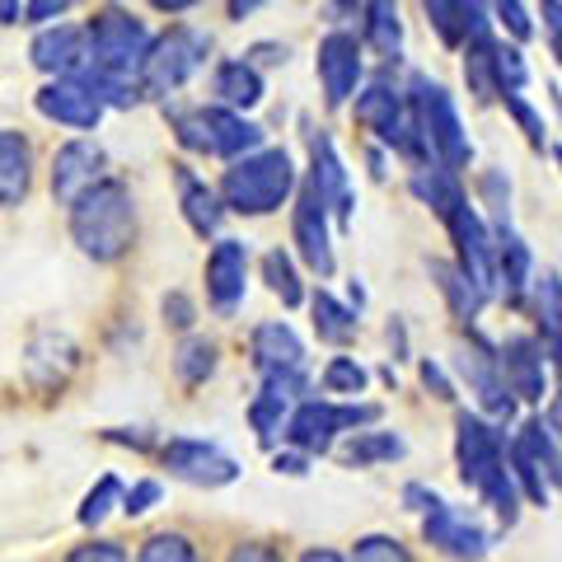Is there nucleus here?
I'll return each mask as SVG.
<instances>
[{
  "label": "nucleus",
  "mask_w": 562,
  "mask_h": 562,
  "mask_svg": "<svg viewBox=\"0 0 562 562\" xmlns=\"http://www.w3.org/2000/svg\"><path fill=\"white\" fill-rule=\"evenodd\" d=\"M454 464H460L464 487H473L479 497L497 512L502 525H516L520 516V487L506 469V436L502 427H492L483 413H460L454 417Z\"/></svg>",
  "instance_id": "2"
},
{
  "label": "nucleus",
  "mask_w": 562,
  "mask_h": 562,
  "mask_svg": "<svg viewBox=\"0 0 562 562\" xmlns=\"http://www.w3.org/2000/svg\"><path fill=\"white\" fill-rule=\"evenodd\" d=\"M446 231L454 239V268L464 272V281L483 301H492V295H497V235H492V225L483 221V211L460 202L446 216Z\"/></svg>",
  "instance_id": "10"
},
{
  "label": "nucleus",
  "mask_w": 562,
  "mask_h": 562,
  "mask_svg": "<svg viewBox=\"0 0 562 562\" xmlns=\"http://www.w3.org/2000/svg\"><path fill=\"white\" fill-rule=\"evenodd\" d=\"M291 239H295V254L305 258L310 272L319 277H333V268H338V258H333V235H328V206L319 202V192H314L310 179H301V188H295L291 198Z\"/></svg>",
  "instance_id": "17"
},
{
  "label": "nucleus",
  "mask_w": 562,
  "mask_h": 562,
  "mask_svg": "<svg viewBox=\"0 0 562 562\" xmlns=\"http://www.w3.org/2000/svg\"><path fill=\"white\" fill-rule=\"evenodd\" d=\"M117 506H122V479H117V473H103V479H99V483L80 497L76 520L85 525V530H99V525L109 520V516L117 512Z\"/></svg>",
  "instance_id": "40"
},
{
  "label": "nucleus",
  "mask_w": 562,
  "mask_h": 562,
  "mask_svg": "<svg viewBox=\"0 0 562 562\" xmlns=\"http://www.w3.org/2000/svg\"><path fill=\"white\" fill-rule=\"evenodd\" d=\"M150 24L132 14L127 5H99L85 20V47H90V66L80 76H99V80H136L140 85V66L150 52Z\"/></svg>",
  "instance_id": "4"
},
{
  "label": "nucleus",
  "mask_w": 562,
  "mask_h": 562,
  "mask_svg": "<svg viewBox=\"0 0 562 562\" xmlns=\"http://www.w3.org/2000/svg\"><path fill=\"white\" fill-rule=\"evenodd\" d=\"M351 113H357V122L366 132L380 136L384 150L403 155L413 169L431 165L427 146H422L417 136V122H413V109H408V90H398V85H390V76H375L366 90H357V103H351Z\"/></svg>",
  "instance_id": "6"
},
{
  "label": "nucleus",
  "mask_w": 562,
  "mask_h": 562,
  "mask_svg": "<svg viewBox=\"0 0 562 562\" xmlns=\"http://www.w3.org/2000/svg\"><path fill=\"white\" fill-rule=\"evenodd\" d=\"M408 446H403V436L394 431H351V441L342 446V464L347 469H371V464H390V460H403Z\"/></svg>",
  "instance_id": "34"
},
{
  "label": "nucleus",
  "mask_w": 562,
  "mask_h": 562,
  "mask_svg": "<svg viewBox=\"0 0 562 562\" xmlns=\"http://www.w3.org/2000/svg\"><path fill=\"white\" fill-rule=\"evenodd\" d=\"M305 179L319 192V202L328 206V216L338 225H351V183H347V169L333 150V140L324 132H310V173Z\"/></svg>",
  "instance_id": "23"
},
{
  "label": "nucleus",
  "mask_w": 562,
  "mask_h": 562,
  "mask_svg": "<svg viewBox=\"0 0 562 562\" xmlns=\"http://www.w3.org/2000/svg\"><path fill=\"white\" fill-rule=\"evenodd\" d=\"M539 14H543V29L562 33V0H539Z\"/></svg>",
  "instance_id": "58"
},
{
  "label": "nucleus",
  "mask_w": 562,
  "mask_h": 562,
  "mask_svg": "<svg viewBox=\"0 0 562 562\" xmlns=\"http://www.w3.org/2000/svg\"><path fill=\"white\" fill-rule=\"evenodd\" d=\"M314 76H319L328 109H347L351 94H357L361 80H366V52L357 43V33H347V29L324 33L319 57H314Z\"/></svg>",
  "instance_id": "14"
},
{
  "label": "nucleus",
  "mask_w": 562,
  "mask_h": 562,
  "mask_svg": "<svg viewBox=\"0 0 562 562\" xmlns=\"http://www.w3.org/2000/svg\"><path fill=\"white\" fill-rule=\"evenodd\" d=\"M295 562H347V553H338V549H305Z\"/></svg>",
  "instance_id": "60"
},
{
  "label": "nucleus",
  "mask_w": 562,
  "mask_h": 562,
  "mask_svg": "<svg viewBox=\"0 0 562 562\" xmlns=\"http://www.w3.org/2000/svg\"><path fill=\"white\" fill-rule=\"evenodd\" d=\"M249 357L258 375L272 371H305V342L286 319H268L249 333Z\"/></svg>",
  "instance_id": "26"
},
{
  "label": "nucleus",
  "mask_w": 562,
  "mask_h": 562,
  "mask_svg": "<svg viewBox=\"0 0 562 562\" xmlns=\"http://www.w3.org/2000/svg\"><path fill=\"white\" fill-rule=\"evenodd\" d=\"M61 562H132V553H127V543H117V539H85L76 549H66Z\"/></svg>",
  "instance_id": "47"
},
{
  "label": "nucleus",
  "mask_w": 562,
  "mask_h": 562,
  "mask_svg": "<svg viewBox=\"0 0 562 562\" xmlns=\"http://www.w3.org/2000/svg\"><path fill=\"white\" fill-rule=\"evenodd\" d=\"M319 380H324V394H347V398H361L366 384H371V375H366V366L357 357H333Z\"/></svg>",
  "instance_id": "41"
},
{
  "label": "nucleus",
  "mask_w": 562,
  "mask_h": 562,
  "mask_svg": "<svg viewBox=\"0 0 562 562\" xmlns=\"http://www.w3.org/2000/svg\"><path fill=\"white\" fill-rule=\"evenodd\" d=\"M66 231H70V244L90 262H99V268L122 262L136 249V231H140L132 188L122 183L117 173L99 179L90 192H80V198L66 206Z\"/></svg>",
  "instance_id": "1"
},
{
  "label": "nucleus",
  "mask_w": 562,
  "mask_h": 562,
  "mask_svg": "<svg viewBox=\"0 0 562 562\" xmlns=\"http://www.w3.org/2000/svg\"><path fill=\"white\" fill-rule=\"evenodd\" d=\"M347 562H417V558L408 553V543L394 539V535H361L351 543Z\"/></svg>",
  "instance_id": "43"
},
{
  "label": "nucleus",
  "mask_w": 562,
  "mask_h": 562,
  "mask_svg": "<svg viewBox=\"0 0 562 562\" xmlns=\"http://www.w3.org/2000/svg\"><path fill=\"white\" fill-rule=\"evenodd\" d=\"M262 281H268V291H272L286 310L305 305V281H301V272H295V258H291L286 249L262 254Z\"/></svg>",
  "instance_id": "38"
},
{
  "label": "nucleus",
  "mask_w": 562,
  "mask_h": 562,
  "mask_svg": "<svg viewBox=\"0 0 562 562\" xmlns=\"http://www.w3.org/2000/svg\"><path fill=\"white\" fill-rule=\"evenodd\" d=\"M506 469L525 502L549 506L553 492H562V446L549 427V417H525L520 431L506 446Z\"/></svg>",
  "instance_id": "9"
},
{
  "label": "nucleus",
  "mask_w": 562,
  "mask_h": 562,
  "mask_svg": "<svg viewBox=\"0 0 562 562\" xmlns=\"http://www.w3.org/2000/svg\"><path fill=\"white\" fill-rule=\"evenodd\" d=\"M272 469H277V473H286V479H301V473H310V454H305V450H286V454L277 450Z\"/></svg>",
  "instance_id": "55"
},
{
  "label": "nucleus",
  "mask_w": 562,
  "mask_h": 562,
  "mask_svg": "<svg viewBox=\"0 0 562 562\" xmlns=\"http://www.w3.org/2000/svg\"><path fill=\"white\" fill-rule=\"evenodd\" d=\"M160 464L169 469V479H179L188 487H231L239 479V460L231 450H221L216 441L202 436H169L160 446Z\"/></svg>",
  "instance_id": "12"
},
{
  "label": "nucleus",
  "mask_w": 562,
  "mask_h": 562,
  "mask_svg": "<svg viewBox=\"0 0 562 562\" xmlns=\"http://www.w3.org/2000/svg\"><path fill=\"white\" fill-rule=\"evenodd\" d=\"M310 301V314H314V333H319V342H333V347H347L351 338H357V328H361V314L342 305L338 295H328V291H314L305 295Z\"/></svg>",
  "instance_id": "32"
},
{
  "label": "nucleus",
  "mask_w": 562,
  "mask_h": 562,
  "mask_svg": "<svg viewBox=\"0 0 562 562\" xmlns=\"http://www.w3.org/2000/svg\"><path fill=\"white\" fill-rule=\"evenodd\" d=\"M408 188H413V198H417L422 206H431L441 221H446L460 202H469V198H464V188H460V173H450V169H441V165H422V169H413Z\"/></svg>",
  "instance_id": "31"
},
{
  "label": "nucleus",
  "mask_w": 562,
  "mask_h": 562,
  "mask_svg": "<svg viewBox=\"0 0 562 562\" xmlns=\"http://www.w3.org/2000/svg\"><path fill=\"white\" fill-rule=\"evenodd\" d=\"M497 99L502 94H520L525 90V80H530V66H525L520 57V47L516 43H497Z\"/></svg>",
  "instance_id": "44"
},
{
  "label": "nucleus",
  "mask_w": 562,
  "mask_h": 562,
  "mask_svg": "<svg viewBox=\"0 0 562 562\" xmlns=\"http://www.w3.org/2000/svg\"><path fill=\"white\" fill-rule=\"evenodd\" d=\"M460 371L469 380V394L479 398V408L483 417H497V422H512L516 417V398L512 390H506V380H502V366H497V351H492L479 333L469 338V347L460 351Z\"/></svg>",
  "instance_id": "20"
},
{
  "label": "nucleus",
  "mask_w": 562,
  "mask_h": 562,
  "mask_svg": "<svg viewBox=\"0 0 562 562\" xmlns=\"http://www.w3.org/2000/svg\"><path fill=\"white\" fill-rule=\"evenodd\" d=\"M549 47H553V57H558V66H562V33H549Z\"/></svg>",
  "instance_id": "62"
},
{
  "label": "nucleus",
  "mask_w": 562,
  "mask_h": 562,
  "mask_svg": "<svg viewBox=\"0 0 562 562\" xmlns=\"http://www.w3.org/2000/svg\"><path fill=\"white\" fill-rule=\"evenodd\" d=\"M211 57V33L198 24H169L165 33L150 38L146 66H140V94L146 99H169L198 76Z\"/></svg>",
  "instance_id": "7"
},
{
  "label": "nucleus",
  "mask_w": 562,
  "mask_h": 562,
  "mask_svg": "<svg viewBox=\"0 0 562 562\" xmlns=\"http://www.w3.org/2000/svg\"><path fill=\"white\" fill-rule=\"evenodd\" d=\"M33 109H38L43 122L61 132H76V136H90L99 132V122L109 117L103 99L94 94V85L85 76H66V80H43L38 94H33Z\"/></svg>",
  "instance_id": "13"
},
{
  "label": "nucleus",
  "mask_w": 562,
  "mask_h": 562,
  "mask_svg": "<svg viewBox=\"0 0 562 562\" xmlns=\"http://www.w3.org/2000/svg\"><path fill=\"white\" fill-rule=\"evenodd\" d=\"M422 384L436 390V398H454V384H450V375L436 361H422Z\"/></svg>",
  "instance_id": "54"
},
{
  "label": "nucleus",
  "mask_w": 562,
  "mask_h": 562,
  "mask_svg": "<svg viewBox=\"0 0 562 562\" xmlns=\"http://www.w3.org/2000/svg\"><path fill=\"white\" fill-rule=\"evenodd\" d=\"M295 188H301V169H295V155L281 146H258L254 155H244V160H231L216 183L225 211L254 216V221L281 211L295 198Z\"/></svg>",
  "instance_id": "3"
},
{
  "label": "nucleus",
  "mask_w": 562,
  "mask_h": 562,
  "mask_svg": "<svg viewBox=\"0 0 562 562\" xmlns=\"http://www.w3.org/2000/svg\"><path fill=\"white\" fill-rule=\"evenodd\" d=\"M553 155H558V165H562V146H558V150H553Z\"/></svg>",
  "instance_id": "64"
},
{
  "label": "nucleus",
  "mask_w": 562,
  "mask_h": 562,
  "mask_svg": "<svg viewBox=\"0 0 562 562\" xmlns=\"http://www.w3.org/2000/svg\"><path fill=\"white\" fill-rule=\"evenodd\" d=\"M249 262L254 249L249 239H235V235H216L206 254V268H202V286H206V305L216 319H235L244 295H249Z\"/></svg>",
  "instance_id": "11"
},
{
  "label": "nucleus",
  "mask_w": 562,
  "mask_h": 562,
  "mask_svg": "<svg viewBox=\"0 0 562 562\" xmlns=\"http://www.w3.org/2000/svg\"><path fill=\"white\" fill-rule=\"evenodd\" d=\"M225 562H286V558H281V549H272V543H262V539H244V543H235Z\"/></svg>",
  "instance_id": "51"
},
{
  "label": "nucleus",
  "mask_w": 562,
  "mask_h": 562,
  "mask_svg": "<svg viewBox=\"0 0 562 562\" xmlns=\"http://www.w3.org/2000/svg\"><path fill=\"white\" fill-rule=\"evenodd\" d=\"M502 103H506V113L516 117V127L525 132V140H530L535 150H543V132H549V127H543V117H539L520 94H502Z\"/></svg>",
  "instance_id": "49"
},
{
  "label": "nucleus",
  "mask_w": 562,
  "mask_h": 562,
  "mask_svg": "<svg viewBox=\"0 0 562 562\" xmlns=\"http://www.w3.org/2000/svg\"><path fill=\"white\" fill-rule=\"evenodd\" d=\"M103 441L132 446V450H150V446H155V436H150L146 427H109V431H103Z\"/></svg>",
  "instance_id": "52"
},
{
  "label": "nucleus",
  "mask_w": 562,
  "mask_h": 562,
  "mask_svg": "<svg viewBox=\"0 0 562 562\" xmlns=\"http://www.w3.org/2000/svg\"><path fill=\"white\" fill-rule=\"evenodd\" d=\"M268 94V85H262V70L244 57H231V61H216L211 70V103H221V109H235V113H249L262 103Z\"/></svg>",
  "instance_id": "28"
},
{
  "label": "nucleus",
  "mask_w": 562,
  "mask_h": 562,
  "mask_svg": "<svg viewBox=\"0 0 562 562\" xmlns=\"http://www.w3.org/2000/svg\"><path fill=\"white\" fill-rule=\"evenodd\" d=\"M109 155L94 136H70L61 140L57 150H52V169H47V188L57 206H70L80 198V192H90L99 179H109Z\"/></svg>",
  "instance_id": "15"
},
{
  "label": "nucleus",
  "mask_w": 562,
  "mask_h": 562,
  "mask_svg": "<svg viewBox=\"0 0 562 562\" xmlns=\"http://www.w3.org/2000/svg\"><path fill=\"white\" fill-rule=\"evenodd\" d=\"M366 43H371L384 61L403 57V10L398 0H366Z\"/></svg>",
  "instance_id": "33"
},
{
  "label": "nucleus",
  "mask_w": 562,
  "mask_h": 562,
  "mask_svg": "<svg viewBox=\"0 0 562 562\" xmlns=\"http://www.w3.org/2000/svg\"><path fill=\"white\" fill-rule=\"evenodd\" d=\"M408 109H413L417 136H422V146H427L431 165H441V169H450V173L469 169L473 140H469V132H464L454 99L446 94V85H436V80H427V76H413V80H408Z\"/></svg>",
  "instance_id": "5"
},
{
  "label": "nucleus",
  "mask_w": 562,
  "mask_h": 562,
  "mask_svg": "<svg viewBox=\"0 0 562 562\" xmlns=\"http://www.w3.org/2000/svg\"><path fill=\"white\" fill-rule=\"evenodd\" d=\"M422 10H427V24L446 47H464L492 33L483 0H422Z\"/></svg>",
  "instance_id": "27"
},
{
  "label": "nucleus",
  "mask_w": 562,
  "mask_h": 562,
  "mask_svg": "<svg viewBox=\"0 0 562 562\" xmlns=\"http://www.w3.org/2000/svg\"><path fill=\"white\" fill-rule=\"evenodd\" d=\"M431 277H436V286H441V295H446V305H450L454 319H464V324H469V319H479V310H483L487 301L469 286L464 272L454 268V262H431Z\"/></svg>",
  "instance_id": "37"
},
{
  "label": "nucleus",
  "mask_w": 562,
  "mask_h": 562,
  "mask_svg": "<svg viewBox=\"0 0 562 562\" xmlns=\"http://www.w3.org/2000/svg\"><path fill=\"white\" fill-rule=\"evenodd\" d=\"M403 502H408V512H431V506L441 502V497H436V492H427V487H417V483H408V487H403Z\"/></svg>",
  "instance_id": "56"
},
{
  "label": "nucleus",
  "mask_w": 562,
  "mask_h": 562,
  "mask_svg": "<svg viewBox=\"0 0 562 562\" xmlns=\"http://www.w3.org/2000/svg\"><path fill=\"white\" fill-rule=\"evenodd\" d=\"M530 281H535V254H530V244L506 225V231H497V291L506 301H520V295L530 291Z\"/></svg>",
  "instance_id": "29"
},
{
  "label": "nucleus",
  "mask_w": 562,
  "mask_h": 562,
  "mask_svg": "<svg viewBox=\"0 0 562 562\" xmlns=\"http://www.w3.org/2000/svg\"><path fill=\"white\" fill-rule=\"evenodd\" d=\"M286 417H291V403H281L272 394H254L249 403V427L258 436V446H277V441H286Z\"/></svg>",
  "instance_id": "39"
},
{
  "label": "nucleus",
  "mask_w": 562,
  "mask_h": 562,
  "mask_svg": "<svg viewBox=\"0 0 562 562\" xmlns=\"http://www.w3.org/2000/svg\"><path fill=\"white\" fill-rule=\"evenodd\" d=\"M380 422V403H338V398H301L286 417V446L314 454H328L338 446V436L366 431Z\"/></svg>",
  "instance_id": "8"
},
{
  "label": "nucleus",
  "mask_w": 562,
  "mask_h": 562,
  "mask_svg": "<svg viewBox=\"0 0 562 562\" xmlns=\"http://www.w3.org/2000/svg\"><path fill=\"white\" fill-rule=\"evenodd\" d=\"M202 122H206V160H244L258 146H268L258 122H249L235 109H221V103H202Z\"/></svg>",
  "instance_id": "22"
},
{
  "label": "nucleus",
  "mask_w": 562,
  "mask_h": 562,
  "mask_svg": "<svg viewBox=\"0 0 562 562\" xmlns=\"http://www.w3.org/2000/svg\"><path fill=\"white\" fill-rule=\"evenodd\" d=\"M146 5H150L155 14H188V10H198L202 0H146Z\"/></svg>",
  "instance_id": "57"
},
{
  "label": "nucleus",
  "mask_w": 562,
  "mask_h": 562,
  "mask_svg": "<svg viewBox=\"0 0 562 562\" xmlns=\"http://www.w3.org/2000/svg\"><path fill=\"white\" fill-rule=\"evenodd\" d=\"M262 5V0H231V5H225V10H231V20L235 24H244V20H249V14Z\"/></svg>",
  "instance_id": "61"
},
{
  "label": "nucleus",
  "mask_w": 562,
  "mask_h": 562,
  "mask_svg": "<svg viewBox=\"0 0 562 562\" xmlns=\"http://www.w3.org/2000/svg\"><path fill=\"white\" fill-rule=\"evenodd\" d=\"M487 5V20H497L506 33H512L516 43H525L535 33V24H530V10L520 5V0H483Z\"/></svg>",
  "instance_id": "46"
},
{
  "label": "nucleus",
  "mask_w": 562,
  "mask_h": 562,
  "mask_svg": "<svg viewBox=\"0 0 562 562\" xmlns=\"http://www.w3.org/2000/svg\"><path fill=\"white\" fill-rule=\"evenodd\" d=\"M286 43H258V47H249V57L244 61H254V66H286Z\"/></svg>",
  "instance_id": "53"
},
{
  "label": "nucleus",
  "mask_w": 562,
  "mask_h": 562,
  "mask_svg": "<svg viewBox=\"0 0 562 562\" xmlns=\"http://www.w3.org/2000/svg\"><path fill=\"white\" fill-rule=\"evenodd\" d=\"M221 371V342L206 333H183V342L173 347V375L183 390H202V384Z\"/></svg>",
  "instance_id": "30"
},
{
  "label": "nucleus",
  "mask_w": 562,
  "mask_h": 562,
  "mask_svg": "<svg viewBox=\"0 0 562 562\" xmlns=\"http://www.w3.org/2000/svg\"><path fill=\"white\" fill-rule=\"evenodd\" d=\"M160 502H165V483H155V479H136L132 487H122V506H117V512L127 516V520H140V516H150Z\"/></svg>",
  "instance_id": "45"
},
{
  "label": "nucleus",
  "mask_w": 562,
  "mask_h": 562,
  "mask_svg": "<svg viewBox=\"0 0 562 562\" xmlns=\"http://www.w3.org/2000/svg\"><path fill=\"white\" fill-rule=\"evenodd\" d=\"M33 173H38L33 140L14 127H0V211H14V206L29 202Z\"/></svg>",
  "instance_id": "25"
},
{
  "label": "nucleus",
  "mask_w": 562,
  "mask_h": 562,
  "mask_svg": "<svg viewBox=\"0 0 562 562\" xmlns=\"http://www.w3.org/2000/svg\"><path fill=\"white\" fill-rule=\"evenodd\" d=\"M333 10H342V14H347V10H357V0H333Z\"/></svg>",
  "instance_id": "63"
},
{
  "label": "nucleus",
  "mask_w": 562,
  "mask_h": 562,
  "mask_svg": "<svg viewBox=\"0 0 562 562\" xmlns=\"http://www.w3.org/2000/svg\"><path fill=\"white\" fill-rule=\"evenodd\" d=\"M132 562H211V558L202 553V543L192 535H183V530H155L136 549Z\"/></svg>",
  "instance_id": "36"
},
{
  "label": "nucleus",
  "mask_w": 562,
  "mask_h": 562,
  "mask_svg": "<svg viewBox=\"0 0 562 562\" xmlns=\"http://www.w3.org/2000/svg\"><path fill=\"white\" fill-rule=\"evenodd\" d=\"M422 539L441 558H454V562H479L492 553V535L450 502H436L431 512H422Z\"/></svg>",
  "instance_id": "16"
},
{
  "label": "nucleus",
  "mask_w": 562,
  "mask_h": 562,
  "mask_svg": "<svg viewBox=\"0 0 562 562\" xmlns=\"http://www.w3.org/2000/svg\"><path fill=\"white\" fill-rule=\"evenodd\" d=\"M173 183H179V211H183L188 231L198 239H216L225 216H231L225 202H221V192L211 188L192 165H173Z\"/></svg>",
  "instance_id": "24"
},
{
  "label": "nucleus",
  "mask_w": 562,
  "mask_h": 562,
  "mask_svg": "<svg viewBox=\"0 0 562 562\" xmlns=\"http://www.w3.org/2000/svg\"><path fill=\"white\" fill-rule=\"evenodd\" d=\"M80 366V347L66 338L57 328H43L33 333V342L24 351V380L33 384L38 394H52V390H66V380L76 375Z\"/></svg>",
  "instance_id": "21"
},
{
  "label": "nucleus",
  "mask_w": 562,
  "mask_h": 562,
  "mask_svg": "<svg viewBox=\"0 0 562 562\" xmlns=\"http://www.w3.org/2000/svg\"><path fill=\"white\" fill-rule=\"evenodd\" d=\"M29 66L43 70L47 80H66V76H80L90 66V47H85V24H43L33 29V43H29Z\"/></svg>",
  "instance_id": "19"
},
{
  "label": "nucleus",
  "mask_w": 562,
  "mask_h": 562,
  "mask_svg": "<svg viewBox=\"0 0 562 562\" xmlns=\"http://www.w3.org/2000/svg\"><path fill=\"white\" fill-rule=\"evenodd\" d=\"M160 319H165L169 333H192V328H198V305H192V295L169 291L160 301Z\"/></svg>",
  "instance_id": "48"
},
{
  "label": "nucleus",
  "mask_w": 562,
  "mask_h": 562,
  "mask_svg": "<svg viewBox=\"0 0 562 562\" xmlns=\"http://www.w3.org/2000/svg\"><path fill=\"white\" fill-rule=\"evenodd\" d=\"M24 24V0H0V29Z\"/></svg>",
  "instance_id": "59"
},
{
  "label": "nucleus",
  "mask_w": 562,
  "mask_h": 562,
  "mask_svg": "<svg viewBox=\"0 0 562 562\" xmlns=\"http://www.w3.org/2000/svg\"><path fill=\"white\" fill-rule=\"evenodd\" d=\"M497 366H502V380L512 390V398L543 403V394H549V351H543L535 333H512L497 347Z\"/></svg>",
  "instance_id": "18"
},
{
  "label": "nucleus",
  "mask_w": 562,
  "mask_h": 562,
  "mask_svg": "<svg viewBox=\"0 0 562 562\" xmlns=\"http://www.w3.org/2000/svg\"><path fill=\"white\" fill-rule=\"evenodd\" d=\"M70 5H76V0H24V24H29V29L57 24V20H66Z\"/></svg>",
  "instance_id": "50"
},
{
  "label": "nucleus",
  "mask_w": 562,
  "mask_h": 562,
  "mask_svg": "<svg viewBox=\"0 0 562 562\" xmlns=\"http://www.w3.org/2000/svg\"><path fill=\"white\" fill-rule=\"evenodd\" d=\"M479 202L497 216V231L512 225V179H506L502 169H483L479 173Z\"/></svg>",
  "instance_id": "42"
},
{
  "label": "nucleus",
  "mask_w": 562,
  "mask_h": 562,
  "mask_svg": "<svg viewBox=\"0 0 562 562\" xmlns=\"http://www.w3.org/2000/svg\"><path fill=\"white\" fill-rule=\"evenodd\" d=\"M464 52V80H469V94L479 103H492L497 99V38L492 33H483V38H473L460 47Z\"/></svg>",
  "instance_id": "35"
}]
</instances>
